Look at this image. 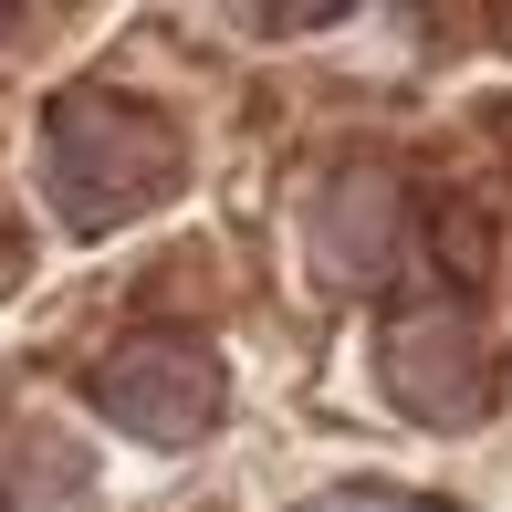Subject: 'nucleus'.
<instances>
[{"mask_svg":"<svg viewBox=\"0 0 512 512\" xmlns=\"http://www.w3.org/2000/svg\"><path fill=\"white\" fill-rule=\"evenodd\" d=\"M471 377H481V356L460 345V324H408V335H387V387L418 398L429 418H450L471 398Z\"/></svg>","mask_w":512,"mask_h":512,"instance_id":"nucleus-3","label":"nucleus"},{"mask_svg":"<svg viewBox=\"0 0 512 512\" xmlns=\"http://www.w3.org/2000/svg\"><path fill=\"white\" fill-rule=\"evenodd\" d=\"M304 512H408V502H377V492H324V502H304Z\"/></svg>","mask_w":512,"mask_h":512,"instance_id":"nucleus-4","label":"nucleus"},{"mask_svg":"<svg viewBox=\"0 0 512 512\" xmlns=\"http://www.w3.org/2000/svg\"><path fill=\"white\" fill-rule=\"evenodd\" d=\"M95 408L115 429L178 450V439H199L209 418H220V356L189 345V335H136V345H115L95 366Z\"/></svg>","mask_w":512,"mask_h":512,"instance_id":"nucleus-2","label":"nucleus"},{"mask_svg":"<svg viewBox=\"0 0 512 512\" xmlns=\"http://www.w3.org/2000/svg\"><path fill=\"white\" fill-rule=\"evenodd\" d=\"M178 178H189V147H178V126L157 105L115 95V84L53 95V115H42V189H53L63 230H115L136 209L178 199Z\"/></svg>","mask_w":512,"mask_h":512,"instance_id":"nucleus-1","label":"nucleus"},{"mask_svg":"<svg viewBox=\"0 0 512 512\" xmlns=\"http://www.w3.org/2000/svg\"><path fill=\"white\" fill-rule=\"evenodd\" d=\"M0 272H11V251H0Z\"/></svg>","mask_w":512,"mask_h":512,"instance_id":"nucleus-5","label":"nucleus"}]
</instances>
